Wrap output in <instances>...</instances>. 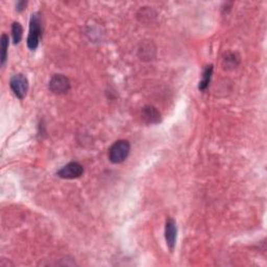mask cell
Returning <instances> with one entry per match:
<instances>
[{
	"instance_id": "obj_8",
	"label": "cell",
	"mask_w": 267,
	"mask_h": 267,
	"mask_svg": "<svg viewBox=\"0 0 267 267\" xmlns=\"http://www.w3.org/2000/svg\"><path fill=\"white\" fill-rule=\"evenodd\" d=\"M212 74H213V65H209V66L206 67V69L204 70L203 78H202V81L199 82V85H198V89L200 91H205L206 89L209 87Z\"/></svg>"
},
{
	"instance_id": "obj_3",
	"label": "cell",
	"mask_w": 267,
	"mask_h": 267,
	"mask_svg": "<svg viewBox=\"0 0 267 267\" xmlns=\"http://www.w3.org/2000/svg\"><path fill=\"white\" fill-rule=\"evenodd\" d=\"M49 90L55 94H66L70 90V81L63 74H55L49 81Z\"/></svg>"
},
{
	"instance_id": "obj_1",
	"label": "cell",
	"mask_w": 267,
	"mask_h": 267,
	"mask_svg": "<svg viewBox=\"0 0 267 267\" xmlns=\"http://www.w3.org/2000/svg\"><path fill=\"white\" fill-rule=\"evenodd\" d=\"M129 151V142L126 140H118L109 149V160L113 164H120L127 159Z\"/></svg>"
},
{
	"instance_id": "obj_9",
	"label": "cell",
	"mask_w": 267,
	"mask_h": 267,
	"mask_svg": "<svg viewBox=\"0 0 267 267\" xmlns=\"http://www.w3.org/2000/svg\"><path fill=\"white\" fill-rule=\"evenodd\" d=\"M12 36L14 44H16V45L21 42L22 37H23V29H22V25L19 22H14L12 24Z\"/></svg>"
},
{
	"instance_id": "obj_6",
	"label": "cell",
	"mask_w": 267,
	"mask_h": 267,
	"mask_svg": "<svg viewBox=\"0 0 267 267\" xmlns=\"http://www.w3.org/2000/svg\"><path fill=\"white\" fill-rule=\"evenodd\" d=\"M176 234H177V228H176L175 220L172 218H168L165 224V240L170 252H173L175 248Z\"/></svg>"
},
{
	"instance_id": "obj_2",
	"label": "cell",
	"mask_w": 267,
	"mask_h": 267,
	"mask_svg": "<svg viewBox=\"0 0 267 267\" xmlns=\"http://www.w3.org/2000/svg\"><path fill=\"white\" fill-rule=\"evenodd\" d=\"M42 36V24L39 13H34L30 21V34L28 38V47L31 50H36L39 46Z\"/></svg>"
},
{
	"instance_id": "obj_11",
	"label": "cell",
	"mask_w": 267,
	"mask_h": 267,
	"mask_svg": "<svg viewBox=\"0 0 267 267\" xmlns=\"http://www.w3.org/2000/svg\"><path fill=\"white\" fill-rule=\"evenodd\" d=\"M26 5H28L26 2H19V3L17 4V6H16V10H17L18 12H22V11H23V10L25 9Z\"/></svg>"
},
{
	"instance_id": "obj_5",
	"label": "cell",
	"mask_w": 267,
	"mask_h": 267,
	"mask_svg": "<svg viewBox=\"0 0 267 267\" xmlns=\"http://www.w3.org/2000/svg\"><path fill=\"white\" fill-rule=\"evenodd\" d=\"M83 173H84V167L77 162H70L65 165L64 167H62L57 172L58 176L66 180L78 179V177L83 175Z\"/></svg>"
},
{
	"instance_id": "obj_4",
	"label": "cell",
	"mask_w": 267,
	"mask_h": 267,
	"mask_svg": "<svg viewBox=\"0 0 267 267\" xmlns=\"http://www.w3.org/2000/svg\"><path fill=\"white\" fill-rule=\"evenodd\" d=\"M10 86L14 94L19 98L23 99L29 91V79L23 74H16L10 81Z\"/></svg>"
},
{
	"instance_id": "obj_7",
	"label": "cell",
	"mask_w": 267,
	"mask_h": 267,
	"mask_svg": "<svg viewBox=\"0 0 267 267\" xmlns=\"http://www.w3.org/2000/svg\"><path fill=\"white\" fill-rule=\"evenodd\" d=\"M141 117L142 120L147 124H157L162 120L160 111L152 105H146L142 109Z\"/></svg>"
},
{
	"instance_id": "obj_10",
	"label": "cell",
	"mask_w": 267,
	"mask_h": 267,
	"mask_svg": "<svg viewBox=\"0 0 267 267\" xmlns=\"http://www.w3.org/2000/svg\"><path fill=\"white\" fill-rule=\"evenodd\" d=\"M8 49H9V37L4 34L2 36V66H5L8 58Z\"/></svg>"
}]
</instances>
